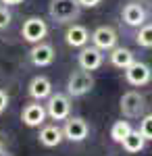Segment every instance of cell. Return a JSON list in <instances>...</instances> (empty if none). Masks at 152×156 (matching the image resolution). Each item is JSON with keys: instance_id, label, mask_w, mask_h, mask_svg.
I'll use <instances>...</instances> for the list:
<instances>
[{"instance_id": "1", "label": "cell", "mask_w": 152, "mask_h": 156, "mask_svg": "<svg viewBox=\"0 0 152 156\" xmlns=\"http://www.w3.org/2000/svg\"><path fill=\"white\" fill-rule=\"evenodd\" d=\"M81 15V4L77 0H50L48 17L59 25H69Z\"/></svg>"}, {"instance_id": "2", "label": "cell", "mask_w": 152, "mask_h": 156, "mask_svg": "<svg viewBox=\"0 0 152 156\" xmlns=\"http://www.w3.org/2000/svg\"><path fill=\"white\" fill-rule=\"evenodd\" d=\"M94 83L96 81H94L92 71H83V69L73 71L69 75V79H67V94L71 98H81V96L92 92Z\"/></svg>"}, {"instance_id": "3", "label": "cell", "mask_w": 152, "mask_h": 156, "mask_svg": "<svg viewBox=\"0 0 152 156\" xmlns=\"http://www.w3.org/2000/svg\"><path fill=\"white\" fill-rule=\"evenodd\" d=\"M119 108H121V115L125 119H140L144 115V110H146V98L136 90H129L121 96Z\"/></svg>"}, {"instance_id": "4", "label": "cell", "mask_w": 152, "mask_h": 156, "mask_svg": "<svg viewBox=\"0 0 152 156\" xmlns=\"http://www.w3.org/2000/svg\"><path fill=\"white\" fill-rule=\"evenodd\" d=\"M46 112L52 121H65L67 117H71V96L63 94V92H52L46 98Z\"/></svg>"}, {"instance_id": "5", "label": "cell", "mask_w": 152, "mask_h": 156, "mask_svg": "<svg viewBox=\"0 0 152 156\" xmlns=\"http://www.w3.org/2000/svg\"><path fill=\"white\" fill-rule=\"evenodd\" d=\"M63 135H65V140H69L73 144H79L83 140H88L90 125L83 117H67L63 125Z\"/></svg>"}, {"instance_id": "6", "label": "cell", "mask_w": 152, "mask_h": 156, "mask_svg": "<svg viewBox=\"0 0 152 156\" xmlns=\"http://www.w3.org/2000/svg\"><path fill=\"white\" fill-rule=\"evenodd\" d=\"M48 36V23L42 17H29L23 21L21 27V37L29 44H38V42H44V37Z\"/></svg>"}, {"instance_id": "7", "label": "cell", "mask_w": 152, "mask_h": 156, "mask_svg": "<svg viewBox=\"0 0 152 156\" xmlns=\"http://www.w3.org/2000/svg\"><path fill=\"white\" fill-rule=\"evenodd\" d=\"M77 65H79V69H83V71H98L104 65V50L96 48L94 44L79 48Z\"/></svg>"}, {"instance_id": "8", "label": "cell", "mask_w": 152, "mask_h": 156, "mask_svg": "<svg viewBox=\"0 0 152 156\" xmlns=\"http://www.w3.org/2000/svg\"><path fill=\"white\" fill-rule=\"evenodd\" d=\"M125 79H127L129 85H133V87H142V85L150 83L152 69L146 65V62H142V60H133L127 69H125Z\"/></svg>"}, {"instance_id": "9", "label": "cell", "mask_w": 152, "mask_h": 156, "mask_svg": "<svg viewBox=\"0 0 152 156\" xmlns=\"http://www.w3.org/2000/svg\"><path fill=\"white\" fill-rule=\"evenodd\" d=\"M46 119H48L46 106L40 104V100H34V102L25 104L23 110H21V121L27 127H42L46 123Z\"/></svg>"}, {"instance_id": "10", "label": "cell", "mask_w": 152, "mask_h": 156, "mask_svg": "<svg viewBox=\"0 0 152 156\" xmlns=\"http://www.w3.org/2000/svg\"><path fill=\"white\" fill-rule=\"evenodd\" d=\"M90 42H92L96 48L108 52V50H113L115 46H117L119 36H117V31H115L110 25H100V27H96V29L92 31Z\"/></svg>"}, {"instance_id": "11", "label": "cell", "mask_w": 152, "mask_h": 156, "mask_svg": "<svg viewBox=\"0 0 152 156\" xmlns=\"http://www.w3.org/2000/svg\"><path fill=\"white\" fill-rule=\"evenodd\" d=\"M54 48L50 46V44H46V42H38V44H34L31 46V50H29V60H31V65L34 67H50L52 62H54Z\"/></svg>"}, {"instance_id": "12", "label": "cell", "mask_w": 152, "mask_h": 156, "mask_svg": "<svg viewBox=\"0 0 152 156\" xmlns=\"http://www.w3.org/2000/svg\"><path fill=\"white\" fill-rule=\"evenodd\" d=\"M121 21L129 27H142L146 23V9L140 2H127L121 11Z\"/></svg>"}, {"instance_id": "13", "label": "cell", "mask_w": 152, "mask_h": 156, "mask_svg": "<svg viewBox=\"0 0 152 156\" xmlns=\"http://www.w3.org/2000/svg\"><path fill=\"white\" fill-rule=\"evenodd\" d=\"M65 42L71 48H83L90 44V31L79 23H69L67 31H65Z\"/></svg>"}, {"instance_id": "14", "label": "cell", "mask_w": 152, "mask_h": 156, "mask_svg": "<svg viewBox=\"0 0 152 156\" xmlns=\"http://www.w3.org/2000/svg\"><path fill=\"white\" fill-rule=\"evenodd\" d=\"M27 94L34 98V100H46L50 94H52V81L48 79L46 75H35L34 79L27 85Z\"/></svg>"}, {"instance_id": "15", "label": "cell", "mask_w": 152, "mask_h": 156, "mask_svg": "<svg viewBox=\"0 0 152 156\" xmlns=\"http://www.w3.org/2000/svg\"><path fill=\"white\" fill-rule=\"evenodd\" d=\"M38 140L44 148H56L65 140L63 127H59V125H42V129L38 133Z\"/></svg>"}, {"instance_id": "16", "label": "cell", "mask_w": 152, "mask_h": 156, "mask_svg": "<svg viewBox=\"0 0 152 156\" xmlns=\"http://www.w3.org/2000/svg\"><path fill=\"white\" fill-rule=\"evenodd\" d=\"M110 54H108V60H110V65L115 67V69H121V71H125L129 65L136 60L133 56V52L129 48H123V46H115L113 50H108Z\"/></svg>"}, {"instance_id": "17", "label": "cell", "mask_w": 152, "mask_h": 156, "mask_svg": "<svg viewBox=\"0 0 152 156\" xmlns=\"http://www.w3.org/2000/svg\"><path fill=\"white\" fill-rule=\"evenodd\" d=\"M121 146H123V150H125L127 154H140L142 150L146 148V140H144V135H142L138 129H131L129 135L121 142Z\"/></svg>"}, {"instance_id": "18", "label": "cell", "mask_w": 152, "mask_h": 156, "mask_svg": "<svg viewBox=\"0 0 152 156\" xmlns=\"http://www.w3.org/2000/svg\"><path fill=\"white\" fill-rule=\"evenodd\" d=\"M133 127L129 125V121H115L113 123V127H110V140L115 142V144H121L125 137L129 135V131H131Z\"/></svg>"}, {"instance_id": "19", "label": "cell", "mask_w": 152, "mask_h": 156, "mask_svg": "<svg viewBox=\"0 0 152 156\" xmlns=\"http://www.w3.org/2000/svg\"><path fill=\"white\" fill-rule=\"evenodd\" d=\"M136 44L142 48H152V23H144L142 27H138Z\"/></svg>"}, {"instance_id": "20", "label": "cell", "mask_w": 152, "mask_h": 156, "mask_svg": "<svg viewBox=\"0 0 152 156\" xmlns=\"http://www.w3.org/2000/svg\"><path fill=\"white\" fill-rule=\"evenodd\" d=\"M138 131L144 135L146 142H152V115H142L140 129H138Z\"/></svg>"}, {"instance_id": "21", "label": "cell", "mask_w": 152, "mask_h": 156, "mask_svg": "<svg viewBox=\"0 0 152 156\" xmlns=\"http://www.w3.org/2000/svg\"><path fill=\"white\" fill-rule=\"evenodd\" d=\"M13 21V15L11 11L6 9V6H0V29H4V27H9Z\"/></svg>"}, {"instance_id": "22", "label": "cell", "mask_w": 152, "mask_h": 156, "mask_svg": "<svg viewBox=\"0 0 152 156\" xmlns=\"http://www.w3.org/2000/svg\"><path fill=\"white\" fill-rule=\"evenodd\" d=\"M9 102H11V98H9V94L4 92V90H0V115L9 108Z\"/></svg>"}, {"instance_id": "23", "label": "cell", "mask_w": 152, "mask_h": 156, "mask_svg": "<svg viewBox=\"0 0 152 156\" xmlns=\"http://www.w3.org/2000/svg\"><path fill=\"white\" fill-rule=\"evenodd\" d=\"M81 4V9H96L98 4H102V0H77Z\"/></svg>"}, {"instance_id": "24", "label": "cell", "mask_w": 152, "mask_h": 156, "mask_svg": "<svg viewBox=\"0 0 152 156\" xmlns=\"http://www.w3.org/2000/svg\"><path fill=\"white\" fill-rule=\"evenodd\" d=\"M2 4H6V6H17V4H21L23 0H0Z\"/></svg>"}, {"instance_id": "25", "label": "cell", "mask_w": 152, "mask_h": 156, "mask_svg": "<svg viewBox=\"0 0 152 156\" xmlns=\"http://www.w3.org/2000/svg\"><path fill=\"white\" fill-rule=\"evenodd\" d=\"M4 152V142H2V135H0V154Z\"/></svg>"}]
</instances>
